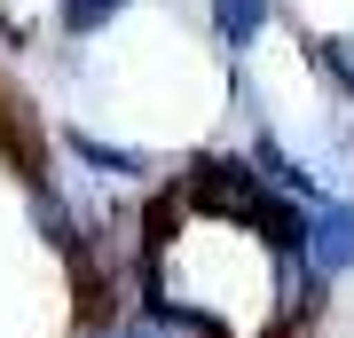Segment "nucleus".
Returning <instances> with one entry per match:
<instances>
[{"label":"nucleus","instance_id":"3","mask_svg":"<svg viewBox=\"0 0 354 338\" xmlns=\"http://www.w3.org/2000/svg\"><path fill=\"white\" fill-rule=\"evenodd\" d=\"M213 24H221L228 48H244V39L268 24V0H213Z\"/></svg>","mask_w":354,"mask_h":338},{"label":"nucleus","instance_id":"2","mask_svg":"<svg viewBox=\"0 0 354 338\" xmlns=\"http://www.w3.org/2000/svg\"><path fill=\"white\" fill-rule=\"evenodd\" d=\"M299 236H307V252H315V267H323V276H346V267H354V205H339V197L307 205Z\"/></svg>","mask_w":354,"mask_h":338},{"label":"nucleus","instance_id":"5","mask_svg":"<svg viewBox=\"0 0 354 338\" xmlns=\"http://www.w3.org/2000/svg\"><path fill=\"white\" fill-rule=\"evenodd\" d=\"M118 8H127V0H64V24H71V32H102Z\"/></svg>","mask_w":354,"mask_h":338},{"label":"nucleus","instance_id":"1","mask_svg":"<svg viewBox=\"0 0 354 338\" xmlns=\"http://www.w3.org/2000/svg\"><path fill=\"white\" fill-rule=\"evenodd\" d=\"M189 205H205L213 220H260L268 213V181L236 158H197L189 165Z\"/></svg>","mask_w":354,"mask_h":338},{"label":"nucleus","instance_id":"6","mask_svg":"<svg viewBox=\"0 0 354 338\" xmlns=\"http://www.w3.org/2000/svg\"><path fill=\"white\" fill-rule=\"evenodd\" d=\"M315 55H323V71H330V79H339V87L354 95V39H323Z\"/></svg>","mask_w":354,"mask_h":338},{"label":"nucleus","instance_id":"4","mask_svg":"<svg viewBox=\"0 0 354 338\" xmlns=\"http://www.w3.org/2000/svg\"><path fill=\"white\" fill-rule=\"evenodd\" d=\"M71 150L87 158V165H102V173H142V158H127V150H111V142H95V134H71Z\"/></svg>","mask_w":354,"mask_h":338}]
</instances>
